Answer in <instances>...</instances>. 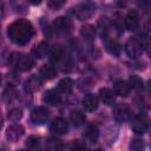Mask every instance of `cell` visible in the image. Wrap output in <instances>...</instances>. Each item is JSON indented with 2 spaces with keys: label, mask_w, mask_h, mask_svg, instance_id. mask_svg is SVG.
I'll use <instances>...</instances> for the list:
<instances>
[{
  "label": "cell",
  "mask_w": 151,
  "mask_h": 151,
  "mask_svg": "<svg viewBox=\"0 0 151 151\" xmlns=\"http://www.w3.org/2000/svg\"><path fill=\"white\" fill-rule=\"evenodd\" d=\"M124 26L129 31H136L139 27V15L137 11H130L124 18Z\"/></svg>",
  "instance_id": "cell-10"
},
{
  "label": "cell",
  "mask_w": 151,
  "mask_h": 151,
  "mask_svg": "<svg viewBox=\"0 0 151 151\" xmlns=\"http://www.w3.org/2000/svg\"><path fill=\"white\" fill-rule=\"evenodd\" d=\"M72 12L74 14V17L79 20H87L90 19L94 12H96V5L93 2H81V4H78L76 7L72 8Z\"/></svg>",
  "instance_id": "cell-3"
},
{
  "label": "cell",
  "mask_w": 151,
  "mask_h": 151,
  "mask_svg": "<svg viewBox=\"0 0 151 151\" xmlns=\"http://www.w3.org/2000/svg\"><path fill=\"white\" fill-rule=\"evenodd\" d=\"M131 116V109L127 104H117L113 109V118L117 123H125Z\"/></svg>",
  "instance_id": "cell-9"
},
{
  "label": "cell",
  "mask_w": 151,
  "mask_h": 151,
  "mask_svg": "<svg viewBox=\"0 0 151 151\" xmlns=\"http://www.w3.org/2000/svg\"><path fill=\"white\" fill-rule=\"evenodd\" d=\"M24 132H25V130L21 125L14 124V125L8 126V129L6 131V137L9 142H17L18 139H20L24 136Z\"/></svg>",
  "instance_id": "cell-12"
},
{
  "label": "cell",
  "mask_w": 151,
  "mask_h": 151,
  "mask_svg": "<svg viewBox=\"0 0 151 151\" xmlns=\"http://www.w3.org/2000/svg\"><path fill=\"white\" fill-rule=\"evenodd\" d=\"M2 123H4V120H2V117H1V114H0V129H1V126H2Z\"/></svg>",
  "instance_id": "cell-35"
},
{
  "label": "cell",
  "mask_w": 151,
  "mask_h": 151,
  "mask_svg": "<svg viewBox=\"0 0 151 151\" xmlns=\"http://www.w3.org/2000/svg\"><path fill=\"white\" fill-rule=\"evenodd\" d=\"M41 85V80H40V77L38 76H31L26 81H25V85H24V88L27 93H33L35 92Z\"/></svg>",
  "instance_id": "cell-15"
},
{
  "label": "cell",
  "mask_w": 151,
  "mask_h": 151,
  "mask_svg": "<svg viewBox=\"0 0 151 151\" xmlns=\"http://www.w3.org/2000/svg\"><path fill=\"white\" fill-rule=\"evenodd\" d=\"M0 84H1V74H0Z\"/></svg>",
  "instance_id": "cell-36"
},
{
  "label": "cell",
  "mask_w": 151,
  "mask_h": 151,
  "mask_svg": "<svg viewBox=\"0 0 151 151\" xmlns=\"http://www.w3.org/2000/svg\"><path fill=\"white\" fill-rule=\"evenodd\" d=\"M50 110L45 106H38L35 109L32 110L31 112V120L37 124V125H41V124H45L48 118H50Z\"/></svg>",
  "instance_id": "cell-8"
},
{
  "label": "cell",
  "mask_w": 151,
  "mask_h": 151,
  "mask_svg": "<svg viewBox=\"0 0 151 151\" xmlns=\"http://www.w3.org/2000/svg\"><path fill=\"white\" fill-rule=\"evenodd\" d=\"M73 88V81L70 78H64L58 84V90L61 93H70Z\"/></svg>",
  "instance_id": "cell-24"
},
{
  "label": "cell",
  "mask_w": 151,
  "mask_h": 151,
  "mask_svg": "<svg viewBox=\"0 0 151 151\" xmlns=\"http://www.w3.org/2000/svg\"><path fill=\"white\" fill-rule=\"evenodd\" d=\"M129 85H130V87L138 90V91L143 90V87H144V83H143L142 78H139L138 76H131L129 79Z\"/></svg>",
  "instance_id": "cell-25"
},
{
  "label": "cell",
  "mask_w": 151,
  "mask_h": 151,
  "mask_svg": "<svg viewBox=\"0 0 151 151\" xmlns=\"http://www.w3.org/2000/svg\"><path fill=\"white\" fill-rule=\"evenodd\" d=\"M18 151H25V150H18Z\"/></svg>",
  "instance_id": "cell-37"
},
{
  "label": "cell",
  "mask_w": 151,
  "mask_h": 151,
  "mask_svg": "<svg viewBox=\"0 0 151 151\" xmlns=\"http://www.w3.org/2000/svg\"><path fill=\"white\" fill-rule=\"evenodd\" d=\"M42 100H44V103H46L48 105L57 106V105H59L61 103V97L57 91L50 90V91L45 92V94L42 97Z\"/></svg>",
  "instance_id": "cell-16"
},
{
  "label": "cell",
  "mask_w": 151,
  "mask_h": 151,
  "mask_svg": "<svg viewBox=\"0 0 151 151\" xmlns=\"http://www.w3.org/2000/svg\"><path fill=\"white\" fill-rule=\"evenodd\" d=\"M70 119H71V122H72V124H73L74 126H80V125H83V124L85 123L86 117H85V114H84L81 111H79V110H73V111H71V113H70Z\"/></svg>",
  "instance_id": "cell-22"
},
{
  "label": "cell",
  "mask_w": 151,
  "mask_h": 151,
  "mask_svg": "<svg viewBox=\"0 0 151 151\" xmlns=\"http://www.w3.org/2000/svg\"><path fill=\"white\" fill-rule=\"evenodd\" d=\"M80 34H81V37H83L86 41H92V40L94 39V35H96L94 27L91 26V25L83 26L81 29H80Z\"/></svg>",
  "instance_id": "cell-23"
},
{
  "label": "cell",
  "mask_w": 151,
  "mask_h": 151,
  "mask_svg": "<svg viewBox=\"0 0 151 151\" xmlns=\"http://www.w3.org/2000/svg\"><path fill=\"white\" fill-rule=\"evenodd\" d=\"M64 5H65V1H63V0H50V1H47V6L52 9H59Z\"/></svg>",
  "instance_id": "cell-31"
},
{
  "label": "cell",
  "mask_w": 151,
  "mask_h": 151,
  "mask_svg": "<svg viewBox=\"0 0 151 151\" xmlns=\"http://www.w3.org/2000/svg\"><path fill=\"white\" fill-rule=\"evenodd\" d=\"M57 76V70L52 65H42L39 70V77L45 80H51Z\"/></svg>",
  "instance_id": "cell-19"
},
{
  "label": "cell",
  "mask_w": 151,
  "mask_h": 151,
  "mask_svg": "<svg viewBox=\"0 0 151 151\" xmlns=\"http://www.w3.org/2000/svg\"><path fill=\"white\" fill-rule=\"evenodd\" d=\"M39 144H40V138L37 137V136H31L26 140V146L28 149H33L34 150V149H37L39 146Z\"/></svg>",
  "instance_id": "cell-29"
},
{
  "label": "cell",
  "mask_w": 151,
  "mask_h": 151,
  "mask_svg": "<svg viewBox=\"0 0 151 151\" xmlns=\"http://www.w3.org/2000/svg\"><path fill=\"white\" fill-rule=\"evenodd\" d=\"M51 61L59 67L66 66L68 64V53L63 46H55L51 52Z\"/></svg>",
  "instance_id": "cell-5"
},
{
  "label": "cell",
  "mask_w": 151,
  "mask_h": 151,
  "mask_svg": "<svg viewBox=\"0 0 151 151\" xmlns=\"http://www.w3.org/2000/svg\"><path fill=\"white\" fill-rule=\"evenodd\" d=\"M98 136H99V132H98L97 126H94V125H88V126L84 130V138H85L87 142H90V143L97 142Z\"/></svg>",
  "instance_id": "cell-20"
},
{
  "label": "cell",
  "mask_w": 151,
  "mask_h": 151,
  "mask_svg": "<svg viewBox=\"0 0 151 151\" xmlns=\"http://www.w3.org/2000/svg\"><path fill=\"white\" fill-rule=\"evenodd\" d=\"M114 93L120 96V97H129L130 92H131V87L126 81L123 80H117L114 83Z\"/></svg>",
  "instance_id": "cell-18"
},
{
  "label": "cell",
  "mask_w": 151,
  "mask_h": 151,
  "mask_svg": "<svg viewBox=\"0 0 151 151\" xmlns=\"http://www.w3.org/2000/svg\"><path fill=\"white\" fill-rule=\"evenodd\" d=\"M51 129L57 134H64V133H67V131H68V123L66 122L65 118L57 117L55 119H53Z\"/></svg>",
  "instance_id": "cell-11"
},
{
  "label": "cell",
  "mask_w": 151,
  "mask_h": 151,
  "mask_svg": "<svg viewBox=\"0 0 151 151\" xmlns=\"http://www.w3.org/2000/svg\"><path fill=\"white\" fill-rule=\"evenodd\" d=\"M47 146L52 151H61L64 149V144L61 143V140H59L57 138H48L47 139Z\"/></svg>",
  "instance_id": "cell-26"
},
{
  "label": "cell",
  "mask_w": 151,
  "mask_h": 151,
  "mask_svg": "<svg viewBox=\"0 0 151 151\" xmlns=\"http://www.w3.org/2000/svg\"><path fill=\"white\" fill-rule=\"evenodd\" d=\"M86 150V146L83 142L80 140H74L72 143V146H71V151H85Z\"/></svg>",
  "instance_id": "cell-32"
},
{
  "label": "cell",
  "mask_w": 151,
  "mask_h": 151,
  "mask_svg": "<svg viewBox=\"0 0 151 151\" xmlns=\"http://www.w3.org/2000/svg\"><path fill=\"white\" fill-rule=\"evenodd\" d=\"M8 118L12 120V122H19L21 118H22V111L18 107L15 109H12L9 112H8Z\"/></svg>",
  "instance_id": "cell-28"
},
{
  "label": "cell",
  "mask_w": 151,
  "mask_h": 151,
  "mask_svg": "<svg viewBox=\"0 0 151 151\" xmlns=\"http://www.w3.org/2000/svg\"><path fill=\"white\" fill-rule=\"evenodd\" d=\"M15 97H17V92H15L14 87L13 86H8L4 92V99L7 100V101H12Z\"/></svg>",
  "instance_id": "cell-30"
},
{
  "label": "cell",
  "mask_w": 151,
  "mask_h": 151,
  "mask_svg": "<svg viewBox=\"0 0 151 151\" xmlns=\"http://www.w3.org/2000/svg\"><path fill=\"white\" fill-rule=\"evenodd\" d=\"M8 59H9V57L6 55L5 51H1V50H0V64H5Z\"/></svg>",
  "instance_id": "cell-33"
},
{
  "label": "cell",
  "mask_w": 151,
  "mask_h": 151,
  "mask_svg": "<svg viewBox=\"0 0 151 151\" xmlns=\"http://www.w3.org/2000/svg\"><path fill=\"white\" fill-rule=\"evenodd\" d=\"M99 98L104 104L113 105V103L116 100V94L112 90H110L107 87H103V88L99 90Z\"/></svg>",
  "instance_id": "cell-17"
},
{
  "label": "cell",
  "mask_w": 151,
  "mask_h": 151,
  "mask_svg": "<svg viewBox=\"0 0 151 151\" xmlns=\"http://www.w3.org/2000/svg\"><path fill=\"white\" fill-rule=\"evenodd\" d=\"M144 147H145V145H144L143 139L134 138L130 143V151H144Z\"/></svg>",
  "instance_id": "cell-27"
},
{
  "label": "cell",
  "mask_w": 151,
  "mask_h": 151,
  "mask_svg": "<svg viewBox=\"0 0 151 151\" xmlns=\"http://www.w3.org/2000/svg\"><path fill=\"white\" fill-rule=\"evenodd\" d=\"M7 34L9 39L19 46H24L31 41V39L34 35V27L33 25L25 19H19L14 22H12L8 26Z\"/></svg>",
  "instance_id": "cell-1"
},
{
  "label": "cell",
  "mask_w": 151,
  "mask_h": 151,
  "mask_svg": "<svg viewBox=\"0 0 151 151\" xmlns=\"http://www.w3.org/2000/svg\"><path fill=\"white\" fill-rule=\"evenodd\" d=\"M143 52V42L139 41L137 38H130L125 44V53L132 58H138Z\"/></svg>",
  "instance_id": "cell-7"
},
{
  "label": "cell",
  "mask_w": 151,
  "mask_h": 151,
  "mask_svg": "<svg viewBox=\"0 0 151 151\" xmlns=\"http://www.w3.org/2000/svg\"><path fill=\"white\" fill-rule=\"evenodd\" d=\"M53 31L59 35H70L73 32V24L66 17H59L53 21Z\"/></svg>",
  "instance_id": "cell-4"
},
{
  "label": "cell",
  "mask_w": 151,
  "mask_h": 151,
  "mask_svg": "<svg viewBox=\"0 0 151 151\" xmlns=\"http://www.w3.org/2000/svg\"><path fill=\"white\" fill-rule=\"evenodd\" d=\"M4 15H5V5L2 1H0V20L4 18Z\"/></svg>",
  "instance_id": "cell-34"
},
{
  "label": "cell",
  "mask_w": 151,
  "mask_h": 151,
  "mask_svg": "<svg viewBox=\"0 0 151 151\" xmlns=\"http://www.w3.org/2000/svg\"><path fill=\"white\" fill-rule=\"evenodd\" d=\"M104 45H105L106 51H107L110 54L119 55L120 52H122V46H120V44H119L116 39H113V38L104 37Z\"/></svg>",
  "instance_id": "cell-13"
},
{
  "label": "cell",
  "mask_w": 151,
  "mask_h": 151,
  "mask_svg": "<svg viewBox=\"0 0 151 151\" xmlns=\"http://www.w3.org/2000/svg\"><path fill=\"white\" fill-rule=\"evenodd\" d=\"M131 129L137 134H144L149 130V118L143 113L134 116L131 120Z\"/></svg>",
  "instance_id": "cell-6"
},
{
  "label": "cell",
  "mask_w": 151,
  "mask_h": 151,
  "mask_svg": "<svg viewBox=\"0 0 151 151\" xmlns=\"http://www.w3.org/2000/svg\"><path fill=\"white\" fill-rule=\"evenodd\" d=\"M50 52V46L46 41L39 42L34 48H33V54L35 58H45L47 53Z\"/></svg>",
  "instance_id": "cell-21"
},
{
  "label": "cell",
  "mask_w": 151,
  "mask_h": 151,
  "mask_svg": "<svg viewBox=\"0 0 151 151\" xmlns=\"http://www.w3.org/2000/svg\"><path fill=\"white\" fill-rule=\"evenodd\" d=\"M8 63L14 66L17 70H20V71H28L31 70L34 64H35V60L34 58H32V55H28V54H24V53H12L9 55V59H8Z\"/></svg>",
  "instance_id": "cell-2"
},
{
  "label": "cell",
  "mask_w": 151,
  "mask_h": 151,
  "mask_svg": "<svg viewBox=\"0 0 151 151\" xmlns=\"http://www.w3.org/2000/svg\"><path fill=\"white\" fill-rule=\"evenodd\" d=\"M98 105H99V99L94 94H86L83 98V106L88 112H92V111L97 110Z\"/></svg>",
  "instance_id": "cell-14"
}]
</instances>
